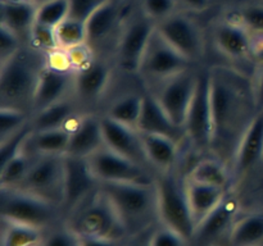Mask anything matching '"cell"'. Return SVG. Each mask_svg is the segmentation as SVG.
Instances as JSON below:
<instances>
[{
    "label": "cell",
    "mask_w": 263,
    "mask_h": 246,
    "mask_svg": "<svg viewBox=\"0 0 263 246\" xmlns=\"http://www.w3.org/2000/svg\"><path fill=\"white\" fill-rule=\"evenodd\" d=\"M212 107L213 137L211 150L228 167L247 127L257 114L253 82L241 72L229 67H213L208 72Z\"/></svg>",
    "instance_id": "6da1fadb"
},
{
    "label": "cell",
    "mask_w": 263,
    "mask_h": 246,
    "mask_svg": "<svg viewBox=\"0 0 263 246\" xmlns=\"http://www.w3.org/2000/svg\"><path fill=\"white\" fill-rule=\"evenodd\" d=\"M122 220L128 237H140L161 222L154 183H99Z\"/></svg>",
    "instance_id": "7a4b0ae2"
},
{
    "label": "cell",
    "mask_w": 263,
    "mask_h": 246,
    "mask_svg": "<svg viewBox=\"0 0 263 246\" xmlns=\"http://www.w3.org/2000/svg\"><path fill=\"white\" fill-rule=\"evenodd\" d=\"M43 53L22 48L0 63V101L2 107L15 108L32 113L33 97L39 77L46 59Z\"/></svg>",
    "instance_id": "3957f363"
},
{
    "label": "cell",
    "mask_w": 263,
    "mask_h": 246,
    "mask_svg": "<svg viewBox=\"0 0 263 246\" xmlns=\"http://www.w3.org/2000/svg\"><path fill=\"white\" fill-rule=\"evenodd\" d=\"M66 224L81 237L123 241L127 232L107 195L99 189L67 215Z\"/></svg>",
    "instance_id": "277c9868"
},
{
    "label": "cell",
    "mask_w": 263,
    "mask_h": 246,
    "mask_svg": "<svg viewBox=\"0 0 263 246\" xmlns=\"http://www.w3.org/2000/svg\"><path fill=\"white\" fill-rule=\"evenodd\" d=\"M154 184L161 224L172 228L192 242L197 225L187 200L186 179L177 176L175 171L164 172L156 176Z\"/></svg>",
    "instance_id": "5b68a950"
},
{
    "label": "cell",
    "mask_w": 263,
    "mask_h": 246,
    "mask_svg": "<svg viewBox=\"0 0 263 246\" xmlns=\"http://www.w3.org/2000/svg\"><path fill=\"white\" fill-rule=\"evenodd\" d=\"M0 194L2 219L46 231L63 213L59 205L22 190L0 187Z\"/></svg>",
    "instance_id": "8992f818"
},
{
    "label": "cell",
    "mask_w": 263,
    "mask_h": 246,
    "mask_svg": "<svg viewBox=\"0 0 263 246\" xmlns=\"http://www.w3.org/2000/svg\"><path fill=\"white\" fill-rule=\"evenodd\" d=\"M185 140L194 150L208 151L212 148L213 119L210 95V77L207 73H198L197 86L190 101L184 123Z\"/></svg>",
    "instance_id": "52a82bcc"
},
{
    "label": "cell",
    "mask_w": 263,
    "mask_h": 246,
    "mask_svg": "<svg viewBox=\"0 0 263 246\" xmlns=\"http://www.w3.org/2000/svg\"><path fill=\"white\" fill-rule=\"evenodd\" d=\"M63 181L64 155H37L32 156L28 173L15 189L43 197L62 208Z\"/></svg>",
    "instance_id": "ba28073f"
},
{
    "label": "cell",
    "mask_w": 263,
    "mask_h": 246,
    "mask_svg": "<svg viewBox=\"0 0 263 246\" xmlns=\"http://www.w3.org/2000/svg\"><path fill=\"white\" fill-rule=\"evenodd\" d=\"M190 67L192 63L175 50L158 31L154 30L144 51L138 74L146 86L151 87Z\"/></svg>",
    "instance_id": "9c48e42d"
},
{
    "label": "cell",
    "mask_w": 263,
    "mask_h": 246,
    "mask_svg": "<svg viewBox=\"0 0 263 246\" xmlns=\"http://www.w3.org/2000/svg\"><path fill=\"white\" fill-rule=\"evenodd\" d=\"M197 79L198 73H195V71H193L190 67L148 87L149 92L156 97L172 122L182 130H184L187 108L197 86Z\"/></svg>",
    "instance_id": "30bf717a"
},
{
    "label": "cell",
    "mask_w": 263,
    "mask_h": 246,
    "mask_svg": "<svg viewBox=\"0 0 263 246\" xmlns=\"http://www.w3.org/2000/svg\"><path fill=\"white\" fill-rule=\"evenodd\" d=\"M127 18L123 14V7L118 0H108L95 10L86 20V44L95 55L103 58V53L113 51L115 55L121 32Z\"/></svg>",
    "instance_id": "8fae6325"
},
{
    "label": "cell",
    "mask_w": 263,
    "mask_h": 246,
    "mask_svg": "<svg viewBox=\"0 0 263 246\" xmlns=\"http://www.w3.org/2000/svg\"><path fill=\"white\" fill-rule=\"evenodd\" d=\"M87 161L99 183H103V182L154 183V179H156L153 172L115 153L107 146L91 154L87 158Z\"/></svg>",
    "instance_id": "7c38bea8"
},
{
    "label": "cell",
    "mask_w": 263,
    "mask_h": 246,
    "mask_svg": "<svg viewBox=\"0 0 263 246\" xmlns=\"http://www.w3.org/2000/svg\"><path fill=\"white\" fill-rule=\"evenodd\" d=\"M156 30V23L143 15L127 18L121 32L115 56L118 67L125 73L138 74L146 45Z\"/></svg>",
    "instance_id": "4fadbf2b"
},
{
    "label": "cell",
    "mask_w": 263,
    "mask_h": 246,
    "mask_svg": "<svg viewBox=\"0 0 263 246\" xmlns=\"http://www.w3.org/2000/svg\"><path fill=\"white\" fill-rule=\"evenodd\" d=\"M162 37L190 63L199 60L204 53V41L198 26L186 15L174 13L156 23Z\"/></svg>",
    "instance_id": "5bb4252c"
},
{
    "label": "cell",
    "mask_w": 263,
    "mask_h": 246,
    "mask_svg": "<svg viewBox=\"0 0 263 246\" xmlns=\"http://www.w3.org/2000/svg\"><path fill=\"white\" fill-rule=\"evenodd\" d=\"M99 189V181L92 173L87 158L64 155V181L62 212H73Z\"/></svg>",
    "instance_id": "9a60e30c"
},
{
    "label": "cell",
    "mask_w": 263,
    "mask_h": 246,
    "mask_svg": "<svg viewBox=\"0 0 263 246\" xmlns=\"http://www.w3.org/2000/svg\"><path fill=\"white\" fill-rule=\"evenodd\" d=\"M102 126L107 148L153 172L144 150L140 132L136 128L116 122L107 115L102 117Z\"/></svg>",
    "instance_id": "2e32d148"
},
{
    "label": "cell",
    "mask_w": 263,
    "mask_h": 246,
    "mask_svg": "<svg viewBox=\"0 0 263 246\" xmlns=\"http://www.w3.org/2000/svg\"><path fill=\"white\" fill-rule=\"evenodd\" d=\"M238 212L239 202L236 197L226 192L216 209L197 225L192 242H194L195 246H213L221 236L230 232L234 223L238 220Z\"/></svg>",
    "instance_id": "e0dca14e"
},
{
    "label": "cell",
    "mask_w": 263,
    "mask_h": 246,
    "mask_svg": "<svg viewBox=\"0 0 263 246\" xmlns=\"http://www.w3.org/2000/svg\"><path fill=\"white\" fill-rule=\"evenodd\" d=\"M73 71L59 69L45 63L39 77L37 87L33 97L32 113L69 97V92H73Z\"/></svg>",
    "instance_id": "ac0fdd59"
},
{
    "label": "cell",
    "mask_w": 263,
    "mask_h": 246,
    "mask_svg": "<svg viewBox=\"0 0 263 246\" xmlns=\"http://www.w3.org/2000/svg\"><path fill=\"white\" fill-rule=\"evenodd\" d=\"M110 67L103 58L94 60L74 72L73 95L80 102H95L100 100L109 86Z\"/></svg>",
    "instance_id": "d6986e66"
},
{
    "label": "cell",
    "mask_w": 263,
    "mask_h": 246,
    "mask_svg": "<svg viewBox=\"0 0 263 246\" xmlns=\"http://www.w3.org/2000/svg\"><path fill=\"white\" fill-rule=\"evenodd\" d=\"M261 160H263V110L254 115L247 127L236 149L231 171L234 176L243 177L253 171Z\"/></svg>",
    "instance_id": "ffe728a7"
},
{
    "label": "cell",
    "mask_w": 263,
    "mask_h": 246,
    "mask_svg": "<svg viewBox=\"0 0 263 246\" xmlns=\"http://www.w3.org/2000/svg\"><path fill=\"white\" fill-rule=\"evenodd\" d=\"M104 146L102 117H98L92 113L80 115L79 119L71 127V138L67 155L89 158L91 154Z\"/></svg>",
    "instance_id": "44dd1931"
},
{
    "label": "cell",
    "mask_w": 263,
    "mask_h": 246,
    "mask_svg": "<svg viewBox=\"0 0 263 246\" xmlns=\"http://www.w3.org/2000/svg\"><path fill=\"white\" fill-rule=\"evenodd\" d=\"M138 131L167 136L176 140L177 142L185 138L184 130L172 122L163 108L149 91L143 96V110L138 123Z\"/></svg>",
    "instance_id": "7402d4cb"
},
{
    "label": "cell",
    "mask_w": 263,
    "mask_h": 246,
    "mask_svg": "<svg viewBox=\"0 0 263 246\" xmlns=\"http://www.w3.org/2000/svg\"><path fill=\"white\" fill-rule=\"evenodd\" d=\"M216 49L230 59H244L251 55V32L239 22H222L213 31Z\"/></svg>",
    "instance_id": "603a6c76"
},
{
    "label": "cell",
    "mask_w": 263,
    "mask_h": 246,
    "mask_svg": "<svg viewBox=\"0 0 263 246\" xmlns=\"http://www.w3.org/2000/svg\"><path fill=\"white\" fill-rule=\"evenodd\" d=\"M80 118L77 112L76 102L71 96L51 104L44 109L31 114L30 125L32 131L58 130V128H69Z\"/></svg>",
    "instance_id": "cb8c5ba5"
},
{
    "label": "cell",
    "mask_w": 263,
    "mask_h": 246,
    "mask_svg": "<svg viewBox=\"0 0 263 246\" xmlns=\"http://www.w3.org/2000/svg\"><path fill=\"white\" fill-rule=\"evenodd\" d=\"M37 5L32 0H3L0 7V25L17 33L22 41H27L31 28L36 23Z\"/></svg>",
    "instance_id": "d4e9b609"
},
{
    "label": "cell",
    "mask_w": 263,
    "mask_h": 246,
    "mask_svg": "<svg viewBox=\"0 0 263 246\" xmlns=\"http://www.w3.org/2000/svg\"><path fill=\"white\" fill-rule=\"evenodd\" d=\"M140 136L144 150L153 169L159 173L175 171L179 160V142L174 138L156 133L140 132Z\"/></svg>",
    "instance_id": "484cf974"
},
{
    "label": "cell",
    "mask_w": 263,
    "mask_h": 246,
    "mask_svg": "<svg viewBox=\"0 0 263 246\" xmlns=\"http://www.w3.org/2000/svg\"><path fill=\"white\" fill-rule=\"evenodd\" d=\"M69 138H71L69 128L32 131L26 141L23 151H26L30 156L66 155Z\"/></svg>",
    "instance_id": "4316f807"
},
{
    "label": "cell",
    "mask_w": 263,
    "mask_h": 246,
    "mask_svg": "<svg viewBox=\"0 0 263 246\" xmlns=\"http://www.w3.org/2000/svg\"><path fill=\"white\" fill-rule=\"evenodd\" d=\"M186 192L195 225L199 224L225 197L228 190L186 178Z\"/></svg>",
    "instance_id": "83f0119b"
},
{
    "label": "cell",
    "mask_w": 263,
    "mask_h": 246,
    "mask_svg": "<svg viewBox=\"0 0 263 246\" xmlns=\"http://www.w3.org/2000/svg\"><path fill=\"white\" fill-rule=\"evenodd\" d=\"M187 178L200 182V183L228 190L231 181V173L229 167L215 156V158H205L198 161L189 172Z\"/></svg>",
    "instance_id": "f1b7e54d"
},
{
    "label": "cell",
    "mask_w": 263,
    "mask_h": 246,
    "mask_svg": "<svg viewBox=\"0 0 263 246\" xmlns=\"http://www.w3.org/2000/svg\"><path fill=\"white\" fill-rule=\"evenodd\" d=\"M230 246H262L263 214H249L234 223L229 232Z\"/></svg>",
    "instance_id": "f546056e"
},
{
    "label": "cell",
    "mask_w": 263,
    "mask_h": 246,
    "mask_svg": "<svg viewBox=\"0 0 263 246\" xmlns=\"http://www.w3.org/2000/svg\"><path fill=\"white\" fill-rule=\"evenodd\" d=\"M143 96L139 94H126L116 99L104 115L118 123L138 130V123L143 110Z\"/></svg>",
    "instance_id": "4dcf8cb0"
},
{
    "label": "cell",
    "mask_w": 263,
    "mask_h": 246,
    "mask_svg": "<svg viewBox=\"0 0 263 246\" xmlns=\"http://www.w3.org/2000/svg\"><path fill=\"white\" fill-rule=\"evenodd\" d=\"M2 246H36L45 232L7 219H2Z\"/></svg>",
    "instance_id": "1f68e13d"
},
{
    "label": "cell",
    "mask_w": 263,
    "mask_h": 246,
    "mask_svg": "<svg viewBox=\"0 0 263 246\" xmlns=\"http://www.w3.org/2000/svg\"><path fill=\"white\" fill-rule=\"evenodd\" d=\"M31 163H32V156L22 150L20 154L9 159L7 163L3 164L0 171V187L15 189L20 186L26 174L28 173Z\"/></svg>",
    "instance_id": "d6a6232c"
},
{
    "label": "cell",
    "mask_w": 263,
    "mask_h": 246,
    "mask_svg": "<svg viewBox=\"0 0 263 246\" xmlns=\"http://www.w3.org/2000/svg\"><path fill=\"white\" fill-rule=\"evenodd\" d=\"M55 35L59 49H63V50L84 45L86 44L87 38L86 23L68 17L61 25L57 26Z\"/></svg>",
    "instance_id": "836d02e7"
},
{
    "label": "cell",
    "mask_w": 263,
    "mask_h": 246,
    "mask_svg": "<svg viewBox=\"0 0 263 246\" xmlns=\"http://www.w3.org/2000/svg\"><path fill=\"white\" fill-rule=\"evenodd\" d=\"M69 17L68 0H49L37 7L36 22L55 28Z\"/></svg>",
    "instance_id": "e575fe53"
},
{
    "label": "cell",
    "mask_w": 263,
    "mask_h": 246,
    "mask_svg": "<svg viewBox=\"0 0 263 246\" xmlns=\"http://www.w3.org/2000/svg\"><path fill=\"white\" fill-rule=\"evenodd\" d=\"M31 113L15 108L2 107L0 109V140L18 132L30 125Z\"/></svg>",
    "instance_id": "d590c367"
},
{
    "label": "cell",
    "mask_w": 263,
    "mask_h": 246,
    "mask_svg": "<svg viewBox=\"0 0 263 246\" xmlns=\"http://www.w3.org/2000/svg\"><path fill=\"white\" fill-rule=\"evenodd\" d=\"M28 44L31 48L43 54H50L58 50L59 45L58 40H57L55 28L36 22L31 28Z\"/></svg>",
    "instance_id": "8d00e7d4"
},
{
    "label": "cell",
    "mask_w": 263,
    "mask_h": 246,
    "mask_svg": "<svg viewBox=\"0 0 263 246\" xmlns=\"http://www.w3.org/2000/svg\"><path fill=\"white\" fill-rule=\"evenodd\" d=\"M81 236L67 224L53 227L44 232L43 238L36 246H81Z\"/></svg>",
    "instance_id": "74e56055"
},
{
    "label": "cell",
    "mask_w": 263,
    "mask_h": 246,
    "mask_svg": "<svg viewBox=\"0 0 263 246\" xmlns=\"http://www.w3.org/2000/svg\"><path fill=\"white\" fill-rule=\"evenodd\" d=\"M31 132H32L31 125H27L18 132L8 136L4 140H0V163L2 166L23 150Z\"/></svg>",
    "instance_id": "f35d334b"
},
{
    "label": "cell",
    "mask_w": 263,
    "mask_h": 246,
    "mask_svg": "<svg viewBox=\"0 0 263 246\" xmlns=\"http://www.w3.org/2000/svg\"><path fill=\"white\" fill-rule=\"evenodd\" d=\"M176 0H143V13L154 23L176 13Z\"/></svg>",
    "instance_id": "ab89813d"
},
{
    "label": "cell",
    "mask_w": 263,
    "mask_h": 246,
    "mask_svg": "<svg viewBox=\"0 0 263 246\" xmlns=\"http://www.w3.org/2000/svg\"><path fill=\"white\" fill-rule=\"evenodd\" d=\"M149 246H187L189 241L179 232L162 224L149 236Z\"/></svg>",
    "instance_id": "60d3db41"
},
{
    "label": "cell",
    "mask_w": 263,
    "mask_h": 246,
    "mask_svg": "<svg viewBox=\"0 0 263 246\" xmlns=\"http://www.w3.org/2000/svg\"><path fill=\"white\" fill-rule=\"evenodd\" d=\"M22 48V38L12 30L0 25V63L9 59Z\"/></svg>",
    "instance_id": "b9f144b4"
},
{
    "label": "cell",
    "mask_w": 263,
    "mask_h": 246,
    "mask_svg": "<svg viewBox=\"0 0 263 246\" xmlns=\"http://www.w3.org/2000/svg\"><path fill=\"white\" fill-rule=\"evenodd\" d=\"M239 23L243 25L251 33L263 32V7L251 5L240 10Z\"/></svg>",
    "instance_id": "7bdbcfd3"
},
{
    "label": "cell",
    "mask_w": 263,
    "mask_h": 246,
    "mask_svg": "<svg viewBox=\"0 0 263 246\" xmlns=\"http://www.w3.org/2000/svg\"><path fill=\"white\" fill-rule=\"evenodd\" d=\"M69 17L86 22L90 15L108 0H68Z\"/></svg>",
    "instance_id": "ee69618b"
},
{
    "label": "cell",
    "mask_w": 263,
    "mask_h": 246,
    "mask_svg": "<svg viewBox=\"0 0 263 246\" xmlns=\"http://www.w3.org/2000/svg\"><path fill=\"white\" fill-rule=\"evenodd\" d=\"M253 94L257 112L263 110V64L257 73L256 79L253 81Z\"/></svg>",
    "instance_id": "f6af8a7d"
},
{
    "label": "cell",
    "mask_w": 263,
    "mask_h": 246,
    "mask_svg": "<svg viewBox=\"0 0 263 246\" xmlns=\"http://www.w3.org/2000/svg\"><path fill=\"white\" fill-rule=\"evenodd\" d=\"M251 55L263 63V32L251 33Z\"/></svg>",
    "instance_id": "bcb514c9"
},
{
    "label": "cell",
    "mask_w": 263,
    "mask_h": 246,
    "mask_svg": "<svg viewBox=\"0 0 263 246\" xmlns=\"http://www.w3.org/2000/svg\"><path fill=\"white\" fill-rule=\"evenodd\" d=\"M176 3L193 12H203L210 7L211 0H176Z\"/></svg>",
    "instance_id": "7dc6e473"
},
{
    "label": "cell",
    "mask_w": 263,
    "mask_h": 246,
    "mask_svg": "<svg viewBox=\"0 0 263 246\" xmlns=\"http://www.w3.org/2000/svg\"><path fill=\"white\" fill-rule=\"evenodd\" d=\"M81 246H121L123 241L105 240V238H95V237H81Z\"/></svg>",
    "instance_id": "c3c4849f"
},
{
    "label": "cell",
    "mask_w": 263,
    "mask_h": 246,
    "mask_svg": "<svg viewBox=\"0 0 263 246\" xmlns=\"http://www.w3.org/2000/svg\"><path fill=\"white\" fill-rule=\"evenodd\" d=\"M149 237L146 238L145 241H133V242H128V243H122L121 246H149Z\"/></svg>",
    "instance_id": "681fc988"
},
{
    "label": "cell",
    "mask_w": 263,
    "mask_h": 246,
    "mask_svg": "<svg viewBox=\"0 0 263 246\" xmlns=\"http://www.w3.org/2000/svg\"><path fill=\"white\" fill-rule=\"evenodd\" d=\"M32 2H33V3H35V4H36V5H37V7H39V5L44 4V3L49 2V0H32Z\"/></svg>",
    "instance_id": "f907efd6"
}]
</instances>
